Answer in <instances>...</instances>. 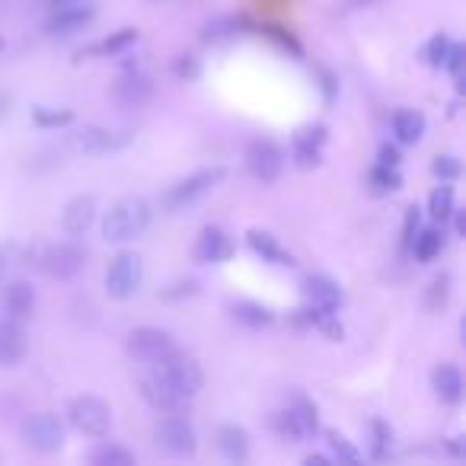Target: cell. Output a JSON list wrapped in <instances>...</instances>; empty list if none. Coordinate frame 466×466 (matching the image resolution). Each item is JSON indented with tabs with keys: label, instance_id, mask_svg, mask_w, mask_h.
I'll return each instance as SVG.
<instances>
[{
	"label": "cell",
	"instance_id": "obj_49",
	"mask_svg": "<svg viewBox=\"0 0 466 466\" xmlns=\"http://www.w3.org/2000/svg\"><path fill=\"white\" fill-rule=\"evenodd\" d=\"M7 112H10V100L4 96V93H0V119H4Z\"/></svg>",
	"mask_w": 466,
	"mask_h": 466
},
{
	"label": "cell",
	"instance_id": "obj_36",
	"mask_svg": "<svg viewBox=\"0 0 466 466\" xmlns=\"http://www.w3.org/2000/svg\"><path fill=\"white\" fill-rule=\"evenodd\" d=\"M237 20H230V16H227V20H215V23H208L205 26V36H201V38H205V42H217V38H227V36H233V32H237Z\"/></svg>",
	"mask_w": 466,
	"mask_h": 466
},
{
	"label": "cell",
	"instance_id": "obj_44",
	"mask_svg": "<svg viewBox=\"0 0 466 466\" xmlns=\"http://www.w3.org/2000/svg\"><path fill=\"white\" fill-rule=\"evenodd\" d=\"M320 80H323V93H326V100H336V80L329 70H320Z\"/></svg>",
	"mask_w": 466,
	"mask_h": 466
},
{
	"label": "cell",
	"instance_id": "obj_22",
	"mask_svg": "<svg viewBox=\"0 0 466 466\" xmlns=\"http://www.w3.org/2000/svg\"><path fill=\"white\" fill-rule=\"evenodd\" d=\"M431 383H435L437 399H444V403L457 405L463 399V374H460L457 364H441L431 377Z\"/></svg>",
	"mask_w": 466,
	"mask_h": 466
},
{
	"label": "cell",
	"instance_id": "obj_38",
	"mask_svg": "<svg viewBox=\"0 0 466 466\" xmlns=\"http://www.w3.org/2000/svg\"><path fill=\"white\" fill-rule=\"evenodd\" d=\"M431 169H435V176L444 179V183H451V179L460 176V160L457 157H437L435 163H431Z\"/></svg>",
	"mask_w": 466,
	"mask_h": 466
},
{
	"label": "cell",
	"instance_id": "obj_45",
	"mask_svg": "<svg viewBox=\"0 0 466 466\" xmlns=\"http://www.w3.org/2000/svg\"><path fill=\"white\" fill-rule=\"evenodd\" d=\"M70 4H90V0H45L48 10H58V7H70Z\"/></svg>",
	"mask_w": 466,
	"mask_h": 466
},
{
	"label": "cell",
	"instance_id": "obj_40",
	"mask_svg": "<svg viewBox=\"0 0 466 466\" xmlns=\"http://www.w3.org/2000/svg\"><path fill=\"white\" fill-rule=\"evenodd\" d=\"M463 58H466V48L457 45V42H451V48H447V54H444V68L451 70L454 77L463 74Z\"/></svg>",
	"mask_w": 466,
	"mask_h": 466
},
{
	"label": "cell",
	"instance_id": "obj_10",
	"mask_svg": "<svg viewBox=\"0 0 466 466\" xmlns=\"http://www.w3.org/2000/svg\"><path fill=\"white\" fill-rule=\"evenodd\" d=\"M169 352H176V342L169 336L167 329L157 326H141L128 332V355L135 361H144V364H153V361L167 358Z\"/></svg>",
	"mask_w": 466,
	"mask_h": 466
},
{
	"label": "cell",
	"instance_id": "obj_11",
	"mask_svg": "<svg viewBox=\"0 0 466 466\" xmlns=\"http://www.w3.org/2000/svg\"><path fill=\"white\" fill-rule=\"evenodd\" d=\"M282 167H284V153L275 141L272 138L249 141V147H246V169L259 183H275L282 176Z\"/></svg>",
	"mask_w": 466,
	"mask_h": 466
},
{
	"label": "cell",
	"instance_id": "obj_13",
	"mask_svg": "<svg viewBox=\"0 0 466 466\" xmlns=\"http://www.w3.org/2000/svg\"><path fill=\"white\" fill-rule=\"evenodd\" d=\"M153 96V77L151 74H141V70H128L115 80L112 86V100L115 106L122 109H141L147 106Z\"/></svg>",
	"mask_w": 466,
	"mask_h": 466
},
{
	"label": "cell",
	"instance_id": "obj_34",
	"mask_svg": "<svg viewBox=\"0 0 466 466\" xmlns=\"http://www.w3.org/2000/svg\"><path fill=\"white\" fill-rule=\"evenodd\" d=\"M294 160H298V167H320V144L294 138Z\"/></svg>",
	"mask_w": 466,
	"mask_h": 466
},
{
	"label": "cell",
	"instance_id": "obj_7",
	"mask_svg": "<svg viewBox=\"0 0 466 466\" xmlns=\"http://www.w3.org/2000/svg\"><path fill=\"white\" fill-rule=\"evenodd\" d=\"M68 421L80 435L102 437L112 429V413L100 397H77L68 405Z\"/></svg>",
	"mask_w": 466,
	"mask_h": 466
},
{
	"label": "cell",
	"instance_id": "obj_31",
	"mask_svg": "<svg viewBox=\"0 0 466 466\" xmlns=\"http://www.w3.org/2000/svg\"><path fill=\"white\" fill-rule=\"evenodd\" d=\"M447 298H451V275L441 272V275L431 278L429 294H425V307H429V310H441V307L447 304Z\"/></svg>",
	"mask_w": 466,
	"mask_h": 466
},
{
	"label": "cell",
	"instance_id": "obj_6",
	"mask_svg": "<svg viewBox=\"0 0 466 466\" xmlns=\"http://www.w3.org/2000/svg\"><path fill=\"white\" fill-rule=\"evenodd\" d=\"M275 431L284 437V441H307V437H314L320 431V415H316V405L310 399H294L288 409L275 413L272 419Z\"/></svg>",
	"mask_w": 466,
	"mask_h": 466
},
{
	"label": "cell",
	"instance_id": "obj_16",
	"mask_svg": "<svg viewBox=\"0 0 466 466\" xmlns=\"http://www.w3.org/2000/svg\"><path fill=\"white\" fill-rule=\"evenodd\" d=\"M29 352V336L20 320H0V367H13Z\"/></svg>",
	"mask_w": 466,
	"mask_h": 466
},
{
	"label": "cell",
	"instance_id": "obj_18",
	"mask_svg": "<svg viewBox=\"0 0 466 466\" xmlns=\"http://www.w3.org/2000/svg\"><path fill=\"white\" fill-rule=\"evenodd\" d=\"M93 221H96V199H93V195H77V199H70L61 215V227L68 237H84Z\"/></svg>",
	"mask_w": 466,
	"mask_h": 466
},
{
	"label": "cell",
	"instance_id": "obj_39",
	"mask_svg": "<svg viewBox=\"0 0 466 466\" xmlns=\"http://www.w3.org/2000/svg\"><path fill=\"white\" fill-rule=\"evenodd\" d=\"M192 294H199V282H195V278H185V282L169 284L160 298L163 300H179V298H192Z\"/></svg>",
	"mask_w": 466,
	"mask_h": 466
},
{
	"label": "cell",
	"instance_id": "obj_27",
	"mask_svg": "<svg viewBox=\"0 0 466 466\" xmlns=\"http://www.w3.org/2000/svg\"><path fill=\"white\" fill-rule=\"evenodd\" d=\"M367 185L374 195H390L403 185V176L397 173V167H387V163H377L371 173H367Z\"/></svg>",
	"mask_w": 466,
	"mask_h": 466
},
{
	"label": "cell",
	"instance_id": "obj_26",
	"mask_svg": "<svg viewBox=\"0 0 466 466\" xmlns=\"http://www.w3.org/2000/svg\"><path fill=\"white\" fill-rule=\"evenodd\" d=\"M444 246V233L437 227H429V230H419L413 237V243H409V249H413V256L419 262H431L441 252Z\"/></svg>",
	"mask_w": 466,
	"mask_h": 466
},
{
	"label": "cell",
	"instance_id": "obj_37",
	"mask_svg": "<svg viewBox=\"0 0 466 466\" xmlns=\"http://www.w3.org/2000/svg\"><path fill=\"white\" fill-rule=\"evenodd\" d=\"M262 32H266L268 38H275L278 45L288 48L290 54H298V58H300V54H304V48H300V42H298V38H294V36H290V32L278 29V26H266V29H262Z\"/></svg>",
	"mask_w": 466,
	"mask_h": 466
},
{
	"label": "cell",
	"instance_id": "obj_41",
	"mask_svg": "<svg viewBox=\"0 0 466 466\" xmlns=\"http://www.w3.org/2000/svg\"><path fill=\"white\" fill-rule=\"evenodd\" d=\"M419 224H421V215H419V208H409L405 211V221H403V246L409 249V243H413V237L419 233Z\"/></svg>",
	"mask_w": 466,
	"mask_h": 466
},
{
	"label": "cell",
	"instance_id": "obj_12",
	"mask_svg": "<svg viewBox=\"0 0 466 466\" xmlns=\"http://www.w3.org/2000/svg\"><path fill=\"white\" fill-rule=\"evenodd\" d=\"M131 131H115V128H100V125H86L84 131H77L70 138V147L80 153H112L131 144Z\"/></svg>",
	"mask_w": 466,
	"mask_h": 466
},
{
	"label": "cell",
	"instance_id": "obj_19",
	"mask_svg": "<svg viewBox=\"0 0 466 466\" xmlns=\"http://www.w3.org/2000/svg\"><path fill=\"white\" fill-rule=\"evenodd\" d=\"M4 314L10 316V320H29L32 310H36V288H32L29 282H10L7 288H4Z\"/></svg>",
	"mask_w": 466,
	"mask_h": 466
},
{
	"label": "cell",
	"instance_id": "obj_3",
	"mask_svg": "<svg viewBox=\"0 0 466 466\" xmlns=\"http://www.w3.org/2000/svg\"><path fill=\"white\" fill-rule=\"evenodd\" d=\"M224 179V167H205V169H195L192 176L179 179L176 185H169L167 192L160 195V208L167 211V215H176V211H183L185 205H192V201H199L205 192H211L217 183Z\"/></svg>",
	"mask_w": 466,
	"mask_h": 466
},
{
	"label": "cell",
	"instance_id": "obj_14",
	"mask_svg": "<svg viewBox=\"0 0 466 466\" xmlns=\"http://www.w3.org/2000/svg\"><path fill=\"white\" fill-rule=\"evenodd\" d=\"M300 290H304L307 307H310V310H320V314H336L345 298L339 282H332L329 275H307Z\"/></svg>",
	"mask_w": 466,
	"mask_h": 466
},
{
	"label": "cell",
	"instance_id": "obj_35",
	"mask_svg": "<svg viewBox=\"0 0 466 466\" xmlns=\"http://www.w3.org/2000/svg\"><path fill=\"white\" fill-rule=\"evenodd\" d=\"M447 48H451V38L444 36V32H437V36L431 38L429 45H425V61L435 64V68H441V64H444V54H447Z\"/></svg>",
	"mask_w": 466,
	"mask_h": 466
},
{
	"label": "cell",
	"instance_id": "obj_28",
	"mask_svg": "<svg viewBox=\"0 0 466 466\" xmlns=\"http://www.w3.org/2000/svg\"><path fill=\"white\" fill-rule=\"evenodd\" d=\"M93 463L96 466H135V454L119 447V444H102L93 451Z\"/></svg>",
	"mask_w": 466,
	"mask_h": 466
},
{
	"label": "cell",
	"instance_id": "obj_25",
	"mask_svg": "<svg viewBox=\"0 0 466 466\" xmlns=\"http://www.w3.org/2000/svg\"><path fill=\"white\" fill-rule=\"evenodd\" d=\"M138 42V29H131V26H125V29L112 32L109 38H102L100 45H90L80 52V58H86V54H122L125 48H131Z\"/></svg>",
	"mask_w": 466,
	"mask_h": 466
},
{
	"label": "cell",
	"instance_id": "obj_24",
	"mask_svg": "<svg viewBox=\"0 0 466 466\" xmlns=\"http://www.w3.org/2000/svg\"><path fill=\"white\" fill-rule=\"evenodd\" d=\"M233 320L243 323L249 329H262V326H272V310L266 304H256V300H237L233 304Z\"/></svg>",
	"mask_w": 466,
	"mask_h": 466
},
{
	"label": "cell",
	"instance_id": "obj_8",
	"mask_svg": "<svg viewBox=\"0 0 466 466\" xmlns=\"http://www.w3.org/2000/svg\"><path fill=\"white\" fill-rule=\"evenodd\" d=\"M86 249L80 243H54L38 256V268L54 282H70L84 272Z\"/></svg>",
	"mask_w": 466,
	"mask_h": 466
},
{
	"label": "cell",
	"instance_id": "obj_15",
	"mask_svg": "<svg viewBox=\"0 0 466 466\" xmlns=\"http://www.w3.org/2000/svg\"><path fill=\"white\" fill-rule=\"evenodd\" d=\"M96 20V7L90 4H70V7H58L48 16V36H74V32H84L86 26Z\"/></svg>",
	"mask_w": 466,
	"mask_h": 466
},
{
	"label": "cell",
	"instance_id": "obj_32",
	"mask_svg": "<svg viewBox=\"0 0 466 466\" xmlns=\"http://www.w3.org/2000/svg\"><path fill=\"white\" fill-rule=\"evenodd\" d=\"M371 435H374V460H383L387 454H390V441H393V431H390V425L383 419H374L371 421Z\"/></svg>",
	"mask_w": 466,
	"mask_h": 466
},
{
	"label": "cell",
	"instance_id": "obj_9",
	"mask_svg": "<svg viewBox=\"0 0 466 466\" xmlns=\"http://www.w3.org/2000/svg\"><path fill=\"white\" fill-rule=\"evenodd\" d=\"M26 447L38 454H54L64 447V425L54 413H32L23 421Z\"/></svg>",
	"mask_w": 466,
	"mask_h": 466
},
{
	"label": "cell",
	"instance_id": "obj_20",
	"mask_svg": "<svg viewBox=\"0 0 466 466\" xmlns=\"http://www.w3.org/2000/svg\"><path fill=\"white\" fill-rule=\"evenodd\" d=\"M246 243H249V249L256 252L262 262H268V266H294L290 252L284 249V246L278 243V237H272L268 230H249V233H246Z\"/></svg>",
	"mask_w": 466,
	"mask_h": 466
},
{
	"label": "cell",
	"instance_id": "obj_4",
	"mask_svg": "<svg viewBox=\"0 0 466 466\" xmlns=\"http://www.w3.org/2000/svg\"><path fill=\"white\" fill-rule=\"evenodd\" d=\"M144 284V259L138 252H119L109 262L106 272V294L112 300H131Z\"/></svg>",
	"mask_w": 466,
	"mask_h": 466
},
{
	"label": "cell",
	"instance_id": "obj_17",
	"mask_svg": "<svg viewBox=\"0 0 466 466\" xmlns=\"http://www.w3.org/2000/svg\"><path fill=\"white\" fill-rule=\"evenodd\" d=\"M195 256L201 262H227L233 256V240L224 227L217 224H208L199 233V246H195Z\"/></svg>",
	"mask_w": 466,
	"mask_h": 466
},
{
	"label": "cell",
	"instance_id": "obj_30",
	"mask_svg": "<svg viewBox=\"0 0 466 466\" xmlns=\"http://www.w3.org/2000/svg\"><path fill=\"white\" fill-rule=\"evenodd\" d=\"M32 122H36L38 128H64V125L74 122V112H70V109L36 106V109H32Z\"/></svg>",
	"mask_w": 466,
	"mask_h": 466
},
{
	"label": "cell",
	"instance_id": "obj_43",
	"mask_svg": "<svg viewBox=\"0 0 466 466\" xmlns=\"http://www.w3.org/2000/svg\"><path fill=\"white\" fill-rule=\"evenodd\" d=\"M377 163H387V167H397L399 163V151L393 144H380V153H377Z\"/></svg>",
	"mask_w": 466,
	"mask_h": 466
},
{
	"label": "cell",
	"instance_id": "obj_1",
	"mask_svg": "<svg viewBox=\"0 0 466 466\" xmlns=\"http://www.w3.org/2000/svg\"><path fill=\"white\" fill-rule=\"evenodd\" d=\"M205 374L192 355L169 352L167 358L153 361V374L141 383L147 403L163 415H185L189 403L199 397Z\"/></svg>",
	"mask_w": 466,
	"mask_h": 466
},
{
	"label": "cell",
	"instance_id": "obj_48",
	"mask_svg": "<svg viewBox=\"0 0 466 466\" xmlns=\"http://www.w3.org/2000/svg\"><path fill=\"white\" fill-rule=\"evenodd\" d=\"M7 266H10V252L0 246V282H4V275H7Z\"/></svg>",
	"mask_w": 466,
	"mask_h": 466
},
{
	"label": "cell",
	"instance_id": "obj_33",
	"mask_svg": "<svg viewBox=\"0 0 466 466\" xmlns=\"http://www.w3.org/2000/svg\"><path fill=\"white\" fill-rule=\"evenodd\" d=\"M326 437H329V447H332V454H336L342 463H358V460H361V454L355 451L352 444H348V437H345V435H339V431H329Z\"/></svg>",
	"mask_w": 466,
	"mask_h": 466
},
{
	"label": "cell",
	"instance_id": "obj_21",
	"mask_svg": "<svg viewBox=\"0 0 466 466\" xmlns=\"http://www.w3.org/2000/svg\"><path fill=\"white\" fill-rule=\"evenodd\" d=\"M215 441L221 457L230 460V463H243V460L249 457V431L240 429V425H221Z\"/></svg>",
	"mask_w": 466,
	"mask_h": 466
},
{
	"label": "cell",
	"instance_id": "obj_5",
	"mask_svg": "<svg viewBox=\"0 0 466 466\" xmlns=\"http://www.w3.org/2000/svg\"><path fill=\"white\" fill-rule=\"evenodd\" d=\"M153 444L169 457H192L195 447H199V435H195V425L185 415H163L153 425Z\"/></svg>",
	"mask_w": 466,
	"mask_h": 466
},
{
	"label": "cell",
	"instance_id": "obj_23",
	"mask_svg": "<svg viewBox=\"0 0 466 466\" xmlns=\"http://www.w3.org/2000/svg\"><path fill=\"white\" fill-rule=\"evenodd\" d=\"M393 135H397L399 144H419L421 135H425V115L419 109H399L393 115Z\"/></svg>",
	"mask_w": 466,
	"mask_h": 466
},
{
	"label": "cell",
	"instance_id": "obj_47",
	"mask_svg": "<svg viewBox=\"0 0 466 466\" xmlns=\"http://www.w3.org/2000/svg\"><path fill=\"white\" fill-rule=\"evenodd\" d=\"M304 463H307V466H329V463H332V460L323 457V454H310V457H307Z\"/></svg>",
	"mask_w": 466,
	"mask_h": 466
},
{
	"label": "cell",
	"instance_id": "obj_42",
	"mask_svg": "<svg viewBox=\"0 0 466 466\" xmlns=\"http://www.w3.org/2000/svg\"><path fill=\"white\" fill-rule=\"evenodd\" d=\"M176 77H183V80H192V77H199V64H195V58H179L176 61Z\"/></svg>",
	"mask_w": 466,
	"mask_h": 466
},
{
	"label": "cell",
	"instance_id": "obj_29",
	"mask_svg": "<svg viewBox=\"0 0 466 466\" xmlns=\"http://www.w3.org/2000/svg\"><path fill=\"white\" fill-rule=\"evenodd\" d=\"M454 189L451 185H437L435 192H431V199H429V215L435 217V221H447V217L454 215Z\"/></svg>",
	"mask_w": 466,
	"mask_h": 466
},
{
	"label": "cell",
	"instance_id": "obj_46",
	"mask_svg": "<svg viewBox=\"0 0 466 466\" xmlns=\"http://www.w3.org/2000/svg\"><path fill=\"white\" fill-rule=\"evenodd\" d=\"M454 227H457V233H460V237H463V233H466V217H463V211H457V208H454Z\"/></svg>",
	"mask_w": 466,
	"mask_h": 466
},
{
	"label": "cell",
	"instance_id": "obj_50",
	"mask_svg": "<svg viewBox=\"0 0 466 466\" xmlns=\"http://www.w3.org/2000/svg\"><path fill=\"white\" fill-rule=\"evenodd\" d=\"M352 7H371V4H377V0H348Z\"/></svg>",
	"mask_w": 466,
	"mask_h": 466
},
{
	"label": "cell",
	"instance_id": "obj_2",
	"mask_svg": "<svg viewBox=\"0 0 466 466\" xmlns=\"http://www.w3.org/2000/svg\"><path fill=\"white\" fill-rule=\"evenodd\" d=\"M153 221V208L147 205L144 199H122L115 201L112 208H109L106 221H102V237L109 240V243H131V240H138L147 233V227H151Z\"/></svg>",
	"mask_w": 466,
	"mask_h": 466
}]
</instances>
